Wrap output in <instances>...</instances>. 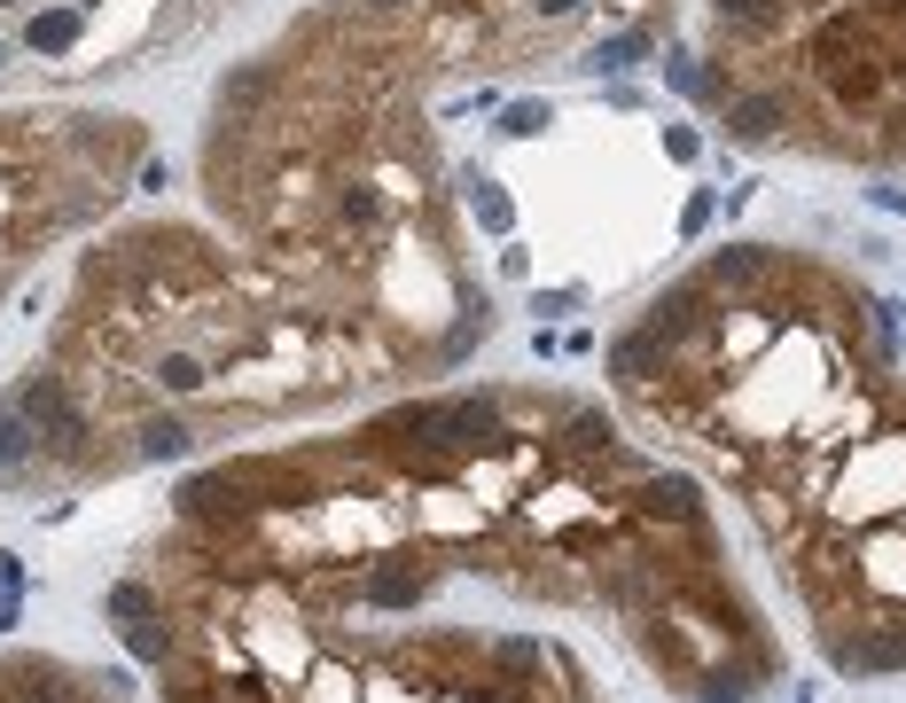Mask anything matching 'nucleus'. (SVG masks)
<instances>
[{"mask_svg": "<svg viewBox=\"0 0 906 703\" xmlns=\"http://www.w3.org/2000/svg\"><path fill=\"white\" fill-rule=\"evenodd\" d=\"M664 78L735 149L906 172V0H696Z\"/></svg>", "mask_w": 906, "mask_h": 703, "instance_id": "39448f33", "label": "nucleus"}, {"mask_svg": "<svg viewBox=\"0 0 906 703\" xmlns=\"http://www.w3.org/2000/svg\"><path fill=\"white\" fill-rule=\"evenodd\" d=\"M227 0H0V86H86L212 32Z\"/></svg>", "mask_w": 906, "mask_h": 703, "instance_id": "0eeeda50", "label": "nucleus"}, {"mask_svg": "<svg viewBox=\"0 0 906 703\" xmlns=\"http://www.w3.org/2000/svg\"><path fill=\"white\" fill-rule=\"evenodd\" d=\"M446 94L414 0H313L212 86L196 157L219 234L399 328L438 375L493 337L438 149Z\"/></svg>", "mask_w": 906, "mask_h": 703, "instance_id": "20e7f679", "label": "nucleus"}, {"mask_svg": "<svg viewBox=\"0 0 906 703\" xmlns=\"http://www.w3.org/2000/svg\"><path fill=\"white\" fill-rule=\"evenodd\" d=\"M399 328L196 219H133L71 258L56 320L0 391V493H86L219 438L431 384Z\"/></svg>", "mask_w": 906, "mask_h": 703, "instance_id": "7ed1b4c3", "label": "nucleus"}, {"mask_svg": "<svg viewBox=\"0 0 906 703\" xmlns=\"http://www.w3.org/2000/svg\"><path fill=\"white\" fill-rule=\"evenodd\" d=\"M149 172V125L125 110H0V313L56 258V243L110 219Z\"/></svg>", "mask_w": 906, "mask_h": 703, "instance_id": "423d86ee", "label": "nucleus"}, {"mask_svg": "<svg viewBox=\"0 0 906 703\" xmlns=\"http://www.w3.org/2000/svg\"><path fill=\"white\" fill-rule=\"evenodd\" d=\"M102 609L157 703H609L570 626L673 703L789 680L703 477L570 384L234 446L172 485Z\"/></svg>", "mask_w": 906, "mask_h": 703, "instance_id": "f257e3e1", "label": "nucleus"}, {"mask_svg": "<svg viewBox=\"0 0 906 703\" xmlns=\"http://www.w3.org/2000/svg\"><path fill=\"white\" fill-rule=\"evenodd\" d=\"M609 399L720 485L836 680L906 688V344L860 274L727 243L609 337Z\"/></svg>", "mask_w": 906, "mask_h": 703, "instance_id": "f03ea898", "label": "nucleus"}, {"mask_svg": "<svg viewBox=\"0 0 906 703\" xmlns=\"http://www.w3.org/2000/svg\"><path fill=\"white\" fill-rule=\"evenodd\" d=\"M0 703H133L125 680L47 649H0Z\"/></svg>", "mask_w": 906, "mask_h": 703, "instance_id": "6e6552de", "label": "nucleus"}]
</instances>
